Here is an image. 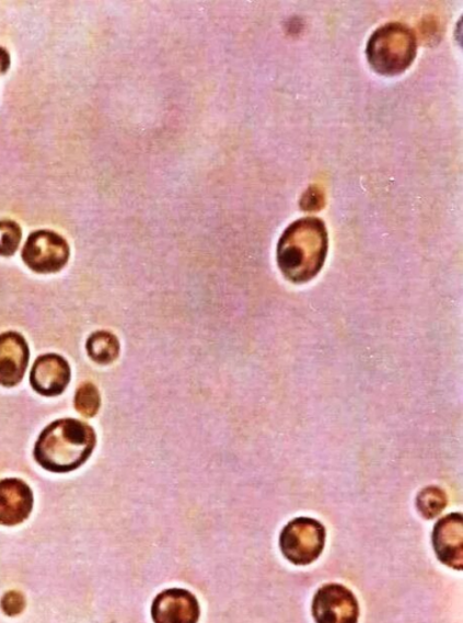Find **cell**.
Wrapping results in <instances>:
<instances>
[{"instance_id": "cell-8", "label": "cell", "mask_w": 463, "mask_h": 623, "mask_svg": "<svg viewBox=\"0 0 463 623\" xmlns=\"http://www.w3.org/2000/svg\"><path fill=\"white\" fill-rule=\"evenodd\" d=\"M433 546L438 559L444 565L463 568V519L461 514H450L440 519L435 527Z\"/></svg>"}, {"instance_id": "cell-17", "label": "cell", "mask_w": 463, "mask_h": 623, "mask_svg": "<svg viewBox=\"0 0 463 623\" xmlns=\"http://www.w3.org/2000/svg\"><path fill=\"white\" fill-rule=\"evenodd\" d=\"M10 67V56L4 48H0V74L5 73Z\"/></svg>"}, {"instance_id": "cell-13", "label": "cell", "mask_w": 463, "mask_h": 623, "mask_svg": "<svg viewBox=\"0 0 463 623\" xmlns=\"http://www.w3.org/2000/svg\"><path fill=\"white\" fill-rule=\"evenodd\" d=\"M447 497L442 489L429 487L421 492L417 498V507L426 519H433L444 510Z\"/></svg>"}, {"instance_id": "cell-15", "label": "cell", "mask_w": 463, "mask_h": 623, "mask_svg": "<svg viewBox=\"0 0 463 623\" xmlns=\"http://www.w3.org/2000/svg\"><path fill=\"white\" fill-rule=\"evenodd\" d=\"M21 242V228L14 221H0V255L16 253Z\"/></svg>"}, {"instance_id": "cell-7", "label": "cell", "mask_w": 463, "mask_h": 623, "mask_svg": "<svg viewBox=\"0 0 463 623\" xmlns=\"http://www.w3.org/2000/svg\"><path fill=\"white\" fill-rule=\"evenodd\" d=\"M200 614L196 597L182 588L163 590L151 608L154 623H197Z\"/></svg>"}, {"instance_id": "cell-12", "label": "cell", "mask_w": 463, "mask_h": 623, "mask_svg": "<svg viewBox=\"0 0 463 623\" xmlns=\"http://www.w3.org/2000/svg\"><path fill=\"white\" fill-rule=\"evenodd\" d=\"M86 351L94 362L108 365L114 362L119 353V344L112 333H94L86 343Z\"/></svg>"}, {"instance_id": "cell-6", "label": "cell", "mask_w": 463, "mask_h": 623, "mask_svg": "<svg viewBox=\"0 0 463 623\" xmlns=\"http://www.w3.org/2000/svg\"><path fill=\"white\" fill-rule=\"evenodd\" d=\"M316 623H358L359 604L351 590L338 584L320 588L312 604Z\"/></svg>"}, {"instance_id": "cell-5", "label": "cell", "mask_w": 463, "mask_h": 623, "mask_svg": "<svg viewBox=\"0 0 463 623\" xmlns=\"http://www.w3.org/2000/svg\"><path fill=\"white\" fill-rule=\"evenodd\" d=\"M70 247L66 240L50 231L32 233L22 250V259L37 273L58 272L68 264Z\"/></svg>"}, {"instance_id": "cell-9", "label": "cell", "mask_w": 463, "mask_h": 623, "mask_svg": "<svg viewBox=\"0 0 463 623\" xmlns=\"http://www.w3.org/2000/svg\"><path fill=\"white\" fill-rule=\"evenodd\" d=\"M30 349L24 337L14 332L0 335V385L11 388L24 378Z\"/></svg>"}, {"instance_id": "cell-3", "label": "cell", "mask_w": 463, "mask_h": 623, "mask_svg": "<svg viewBox=\"0 0 463 623\" xmlns=\"http://www.w3.org/2000/svg\"><path fill=\"white\" fill-rule=\"evenodd\" d=\"M369 61L381 73H401L410 67L416 54L412 31L391 24L374 32L369 42Z\"/></svg>"}, {"instance_id": "cell-2", "label": "cell", "mask_w": 463, "mask_h": 623, "mask_svg": "<svg viewBox=\"0 0 463 623\" xmlns=\"http://www.w3.org/2000/svg\"><path fill=\"white\" fill-rule=\"evenodd\" d=\"M96 442L90 425L76 419L54 422L35 447L36 461L53 473H69L91 457Z\"/></svg>"}, {"instance_id": "cell-4", "label": "cell", "mask_w": 463, "mask_h": 623, "mask_svg": "<svg viewBox=\"0 0 463 623\" xmlns=\"http://www.w3.org/2000/svg\"><path fill=\"white\" fill-rule=\"evenodd\" d=\"M326 541L324 524L314 519L299 518L288 524L280 535V550L294 565L314 563L322 555Z\"/></svg>"}, {"instance_id": "cell-14", "label": "cell", "mask_w": 463, "mask_h": 623, "mask_svg": "<svg viewBox=\"0 0 463 623\" xmlns=\"http://www.w3.org/2000/svg\"><path fill=\"white\" fill-rule=\"evenodd\" d=\"M76 409L79 411L84 417L93 418L101 407V396H99L97 389L91 382L84 384L77 390L74 399Z\"/></svg>"}, {"instance_id": "cell-11", "label": "cell", "mask_w": 463, "mask_h": 623, "mask_svg": "<svg viewBox=\"0 0 463 623\" xmlns=\"http://www.w3.org/2000/svg\"><path fill=\"white\" fill-rule=\"evenodd\" d=\"M33 508L30 486L19 478L0 481V524L15 527L24 522Z\"/></svg>"}, {"instance_id": "cell-16", "label": "cell", "mask_w": 463, "mask_h": 623, "mask_svg": "<svg viewBox=\"0 0 463 623\" xmlns=\"http://www.w3.org/2000/svg\"><path fill=\"white\" fill-rule=\"evenodd\" d=\"M26 604L24 596L19 592H9L2 600V608L7 615L15 616L24 610Z\"/></svg>"}, {"instance_id": "cell-1", "label": "cell", "mask_w": 463, "mask_h": 623, "mask_svg": "<svg viewBox=\"0 0 463 623\" xmlns=\"http://www.w3.org/2000/svg\"><path fill=\"white\" fill-rule=\"evenodd\" d=\"M327 254V233L323 221L303 218L291 224L278 245V264L285 277L294 282L314 278Z\"/></svg>"}, {"instance_id": "cell-10", "label": "cell", "mask_w": 463, "mask_h": 623, "mask_svg": "<svg viewBox=\"0 0 463 623\" xmlns=\"http://www.w3.org/2000/svg\"><path fill=\"white\" fill-rule=\"evenodd\" d=\"M71 370L58 355H44L31 370V385L43 396H58L68 388Z\"/></svg>"}]
</instances>
